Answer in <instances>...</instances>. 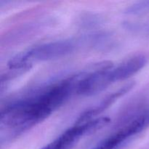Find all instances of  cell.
Instances as JSON below:
<instances>
[{
    "label": "cell",
    "instance_id": "7",
    "mask_svg": "<svg viewBox=\"0 0 149 149\" xmlns=\"http://www.w3.org/2000/svg\"><path fill=\"white\" fill-rule=\"evenodd\" d=\"M101 23V18L94 14H86L79 18V24L84 29H91L99 26Z\"/></svg>",
    "mask_w": 149,
    "mask_h": 149
},
{
    "label": "cell",
    "instance_id": "8",
    "mask_svg": "<svg viewBox=\"0 0 149 149\" xmlns=\"http://www.w3.org/2000/svg\"><path fill=\"white\" fill-rule=\"evenodd\" d=\"M149 11V1H140L133 4L126 9L125 13L127 15H138Z\"/></svg>",
    "mask_w": 149,
    "mask_h": 149
},
{
    "label": "cell",
    "instance_id": "1",
    "mask_svg": "<svg viewBox=\"0 0 149 149\" xmlns=\"http://www.w3.org/2000/svg\"><path fill=\"white\" fill-rule=\"evenodd\" d=\"M77 75L71 76L6 105L0 114L1 146L42 122L77 95Z\"/></svg>",
    "mask_w": 149,
    "mask_h": 149
},
{
    "label": "cell",
    "instance_id": "6",
    "mask_svg": "<svg viewBox=\"0 0 149 149\" xmlns=\"http://www.w3.org/2000/svg\"><path fill=\"white\" fill-rule=\"evenodd\" d=\"M87 42L90 46L97 49H105L113 46V39L111 35L106 32H99L89 35Z\"/></svg>",
    "mask_w": 149,
    "mask_h": 149
},
{
    "label": "cell",
    "instance_id": "4",
    "mask_svg": "<svg viewBox=\"0 0 149 149\" xmlns=\"http://www.w3.org/2000/svg\"><path fill=\"white\" fill-rule=\"evenodd\" d=\"M148 56L138 54L126 60L115 68H111L110 77L111 83L123 81L141 71L148 63Z\"/></svg>",
    "mask_w": 149,
    "mask_h": 149
},
{
    "label": "cell",
    "instance_id": "5",
    "mask_svg": "<svg viewBox=\"0 0 149 149\" xmlns=\"http://www.w3.org/2000/svg\"><path fill=\"white\" fill-rule=\"evenodd\" d=\"M135 85L134 82H129L122 87L121 88L118 89L115 92L112 93L111 94H109V95L106 96L98 104L95 105L93 107L84 111L77 119V124H81L84 122H89L90 120H93L94 117H95L97 115L100 114L103 111L110 107L113 103H114L119 97L123 96L126 94L127 92H129Z\"/></svg>",
    "mask_w": 149,
    "mask_h": 149
},
{
    "label": "cell",
    "instance_id": "2",
    "mask_svg": "<svg viewBox=\"0 0 149 149\" xmlns=\"http://www.w3.org/2000/svg\"><path fill=\"white\" fill-rule=\"evenodd\" d=\"M78 44L72 39L42 44L17 54L7 63L9 70L21 74L31 69L33 63L58 59L72 53Z\"/></svg>",
    "mask_w": 149,
    "mask_h": 149
},
{
    "label": "cell",
    "instance_id": "3",
    "mask_svg": "<svg viewBox=\"0 0 149 149\" xmlns=\"http://www.w3.org/2000/svg\"><path fill=\"white\" fill-rule=\"evenodd\" d=\"M107 125V120L100 117L68 128L52 142L41 149H71L83 136L94 133Z\"/></svg>",
    "mask_w": 149,
    "mask_h": 149
}]
</instances>
